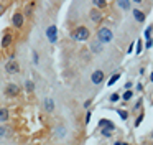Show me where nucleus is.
Returning a JSON list of instances; mask_svg holds the SVG:
<instances>
[{
  "mask_svg": "<svg viewBox=\"0 0 153 145\" xmlns=\"http://www.w3.org/2000/svg\"><path fill=\"white\" fill-rule=\"evenodd\" d=\"M143 117H145V114H138V117H137V120H135V127H138L140 124H142V120H143Z\"/></svg>",
  "mask_w": 153,
  "mask_h": 145,
  "instance_id": "23",
  "label": "nucleus"
},
{
  "mask_svg": "<svg viewBox=\"0 0 153 145\" xmlns=\"http://www.w3.org/2000/svg\"><path fill=\"white\" fill-rule=\"evenodd\" d=\"M5 71H7L8 74H17V72L20 71V64H18L15 59H8L7 64H5Z\"/></svg>",
  "mask_w": 153,
  "mask_h": 145,
  "instance_id": "6",
  "label": "nucleus"
},
{
  "mask_svg": "<svg viewBox=\"0 0 153 145\" xmlns=\"http://www.w3.org/2000/svg\"><path fill=\"white\" fill-rule=\"evenodd\" d=\"M137 55H140V53H142V41H137Z\"/></svg>",
  "mask_w": 153,
  "mask_h": 145,
  "instance_id": "28",
  "label": "nucleus"
},
{
  "mask_svg": "<svg viewBox=\"0 0 153 145\" xmlns=\"http://www.w3.org/2000/svg\"><path fill=\"white\" fill-rule=\"evenodd\" d=\"M100 132H102V135H105V137H110V135H112V130H110V129H105V127H104Z\"/></svg>",
  "mask_w": 153,
  "mask_h": 145,
  "instance_id": "25",
  "label": "nucleus"
},
{
  "mask_svg": "<svg viewBox=\"0 0 153 145\" xmlns=\"http://www.w3.org/2000/svg\"><path fill=\"white\" fill-rule=\"evenodd\" d=\"M152 30H153V26H148V28L145 30V38H146V41H148V40H152V38H150V35H152Z\"/></svg>",
  "mask_w": 153,
  "mask_h": 145,
  "instance_id": "24",
  "label": "nucleus"
},
{
  "mask_svg": "<svg viewBox=\"0 0 153 145\" xmlns=\"http://www.w3.org/2000/svg\"><path fill=\"white\" fill-rule=\"evenodd\" d=\"M13 43V35L12 33H5L4 36H2V41H0V46L2 48H8V46Z\"/></svg>",
  "mask_w": 153,
  "mask_h": 145,
  "instance_id": "8",
  "label": "nucleus"
},
{
  "mask_svg": "<svg viewBox=\"0 0 153 145\" xmlns=\"http://www.w3.org/2000/svg\"><path fill=\"white\" fill-rule=\"evenodd\" d=\"M22 89L18 87L15 82H8L7 86H5V96H8V97H17L18 94H20Z\"/></svg>",
  "mask_w": 153,
  "mask_h": 145,
  "instance_id": "3",
  "label": "nucleus"
},
{
  "mask_svg": "<svg viewBox=\"0 0 153 145\" xmlns=\"http://www.w3.org/2000/svg\"><path fill=\"white\" fill-rule=\"evenodd\" d=\"M142 104H143V101H138V102L135 104V107H133V109H140V107H142Z\"/></svg>",
  "mask_w": 153,
  "mask_h": 145,
  "instance_id": "30",
  "label": "nucleus"
},
{
  "mask_svg": "<svg viewBox=\"0 0 153 145\" xmlns=\"http://www.w3.org/2000/svg\"><path fill=\"white\" fill-rule=\"evenodd\" d=\"M91 117H92V114H91V111H89V112H87V114H86V120H84V122H86V125H87V124H89V122H91Z\"/></svg>",
  "mask_w": 153,
  "mask_h": 145,
  "instance_id": "29",
  "label": "nucleus"
},
{
  "mask_svg": "<svg viewBox=\"0 0 153 145\" xmlns=\"http://www.w3.org/2000/svg\"><path fill=\"white\" fill-rule=\"evenodd\" d=\"M92 5H94V7H97V8H105L107 2H105V0H94Z\"/></svg>",
  "mask_w": 153,
  "mask_h": 145,
  "instance_id": "17",
  "label": "nucleus"
},
{
  "mask_svg": "<svg viewBox=\"0 0 153 145\" xmlns=\"http://www.w3.org/2000/svg\"><path fill=\"white\" fill-rule=\"evenodd\" d=\"M7 127H4V125H0V137H4V135H7Z\"/></svg>",
  "mask_w": 153,
  "mask_h": 145,
  "instance_id": "26",
  "label": "nucleus"
},
{
  "mask_svg": "<svg viewBox=\"0 0 153 145\" xmlns=\"http://www.w3.org/2000/svg\"><path fill=\"white\" fill-rule=\"evenodd\" d=\"M119 78H120V74H119V72H115V74H112V78L109 79V82H107V84H109V86L115 84V81H119Z\"/></svg>",
  "mask_w": 153,
  "mask_h": 145,
  "instance_id": "19",
  "label": "nucleus"
},
{
  "mask_svg": "<svg viewBox=\"0 0 153 145\" xmlns=\"http://www.w3.org/2000/svg\"><path fill=\"white\" fill-rule=\"evenodd\" d=\"M150 81H152V82H153V72H152V76H150Z\"/></svg>",
  "mask_w": 153,
  "mask_h": 145,
  "instance_id": "35",
  "label": "nucleus"
},
{
  "mask_svg": "<svg viewBox=\"0 0 153 145\" xmlns=\"http://www.w3.org/2000/svg\"><path fill=\"white\" fill-rule=\"evenodd\" d=\"M43 104H45V111H46V112H53L54 111V101H53V99L46 97L43 101Z\"/></svg>",
  "mask_w": 153,
  "mask_h": 145,
  "instance_id": "10",
  "label": "nucleus"
},
{
  "mask_svg": "<svg viewBox=\"0 0 153 145\" xmlns=\"http://www.w3.org/2000/svg\"><path fill=\"white\" fill-rule=\"evenodd\" d=\"M89 16H91V20H92V22L97 23V22H100V18H102V13H100L97 8H94V10H91Z\"/></svg>",
  "mask_w": 153,
  "mask_h": 145,
  "instance_id": "12",
  "label": "nucleus"
},
{
  "mask_svg": "<svg viewBox=\"0 0 153 145\" xmlns=\"http://www.w3.org/2000/svg\"><path fill=\"white\" fill-rule=\"evenodd\" d=\"M33 63H35V64H38V63H40V56H38L36 51H33Z\"/></svg>",
  "mask_w": 153,
  "mask_h": 145,
  "instance_id": "27",
  "label": "nucleus"
},
{
  "mask_svg": "<svg viewBox=\"0 0 153 145\" xmlns=\"http://www.w3.org/2000/svg\"><path fill=\"white\" fill-rule=\"evenodd\" d=\"M97 40H99L100 43H110L114 40V33L110 31V28H107V26H102V28H99V31H97Z\"/></svg>",
  "mask_w": 153,
  "mask_h": 145,
  "instance_id": "2",
  "label": "nucleus"
},
{
  "mask_svg": "<svg viewBox=\"0 0 153 145\" xmlns=\"http://www.w3.org/2000/svg\"><path fill=\"white\" fill-rule=\"evenodd\" d=\"M152 135H153V134H152Z\"/></svg>",
  "mask_w": 153,
  "mask_h": 145,
  "instance_id": "36",
  "label": "nucleus"
},
{
  "mask_svg": "<svg viewBox=\"0 0 153 145\" xmlns=\"http://www.w3.org/2000/svg\"><path fill=\"white\" fill-rule=\"evenodd\" d=\"M91 51L92 53H100L102 51V43H100L99 40H92V41H91Z\"/></svg>",
  "mask_w": 153,
  "mask_h": 145,
  "instance_id": "9",
  "label": "nucleus"
},
{
  "mask_svg": "<svg viewBox=\"0 0 153 145\" xmlns=\"http://www.w3.org/2000/svg\"><path fill=\"white\" fill-rule=\"evenodd\" d=\"M25 89H27V92H33L35 91V82L31 81V79H27V81H25Z\"/></svg>",
  "mask_w": 153,
  "mask_h": 145,
  "instance_id": "16",
  "label": "nucleus"
},
{
  "mask_svg": "<svg viewBox=\"0 0 153 145\" xmlns=\"http://www.w3.org/2000/svg\"><path fill=\"white\" fill-rule=\"evenodd\" d=\"M152 45H153V41H152V40H148V41H146V48H152Z\"/></svg>",
  "mask_w": 153,
  "mask_h": 145,
  "instance_id": "31",
  "label": "nucleus"
},
{
  "mask_svg": "<svg viewBox=\"0 0 153 145\" xmlns=\"http://www.w3.org/2000/svg\"><path fill=\"white\" fill-rule=\"evenodd\" d=\"M117 114H119L120 117L123 119V120H127V119H128V114H127L125 111H122V109H117Z\"/></svg>",
  "mask_w": 153,
  "mask_h": 145,
  "instance_id": "20",
  "label": "nucleus"
},
{
  "mask_svg": "<svg viewBox=\"0 0 153 145\" xmlns=\"http://www.w3.org/2000/svg\"><path fill=\"white\" fill-rule=\"evenodd\" d=\"M119 99H120V96L117 94V92H114V94H110L109 101H110V102H117V101H119Z\"/></svg>",
  "mask_w": 153,
  "mask_h": 145,
  "instance_id": "22",
  "label": "nucleus"
},
{
  "mask_svg": "<svg viewBox=\"0 0 153 145\" xmlns=\"http://www.w3.org/2000/svg\"><path fill=\"white\" fill-rule=\"evenodd\" d=\"M142 89H143V86L138 82V84H137V91H142Z\"/></svg>",
  "mask_w": 153,
  "mask_h": 145,
  "instance_id": "33",
  "label": "nucleus"
},
{
  "mask_svg": "<svg viewBox=\"0 0 153 145\" xmlns=\"http://www.w3.org/2000/svg\"><path fill=\"white\" fill-rule=\"evenodd\" d=\"M104 71H100V69H97V71H94L92 74H91V81H92V84H100V82L104 81Z\"/></svg>",
  "mask_w": 153,
  "mask_h": 145,
  "instance_id": "7",
  "label": "nucleus"
},
{
  "mask_svg": "<svg viewBox=\"0 0 153 145\" xmlns=\"http://www.w3.org/2000/svg\"><path fill=\"white\" fill-rule=\"evenodd\" d=\"M89 105H91V101H86V102H84V107H86V109H89Z\"/></svg>",
  "mask_w": 153,
  "mask_h": 145,
  "instance_id": "32",
  "label": "nucleus"
},
{
  "mask_svg": "<svg viewBox=\"0 0 153 145\" xmlns=\"http://www.w3.org/2000/svg\"><path fill=\"white\" fill-rule=\"evenodd\" d=\"M132 12H133V16H135V20H137V22H140V23H143V22H145V13H143L142 10L133 8Z\"/></svg>",
  "mask_w": 153,
  "mask_h": 145,
  "instance_id": "11",
  "label": "nucleus"
},
{
  "mask_svg": "<svg viewBox=\"0 0 153 145\" xmlns=\"http://www.w3.org/2000/svg\"><path fill=\"white\" fill-rule=\"evenodd\" d=\"M114 145H128V144H125V142H115Z\"/></svg>",
  "mask_w": 153,
  "mask_h": 145,
  "instance_id": "34",
  "label": "nucleus"
},
{
  "mask_svg": "<svg viewBox=\"0 0 153 145\" xmlns=\"http://www.w3.org/2000/svg\"><path fill=\"white\" fill-rule=\"evenodd\" d=\"M46 38L50 43H56L58 41V28L56 25H50L46 28Z\"/></svg>",
  "mask_w": 153,
  "mask_h": 145,
  "instance_id": "5",
  "label": "nucleus"
},
{
  "mask_svg": "<svg viewBox=\"0 0 153 145\" xmlns=\"http://www.w3.org/2000/svg\"><path fill=\"white\" fill-rule=\"evenodd\" d=\"M12 25L15 26V28H22V26L25 25V15L22 12H15L13 16H12Z\"/></svg>",
  "mask_w": 153,
  "mask_h": 145,
  "instance_id": "4",
  "label": "nucleus"
},
{
  "mask_svg": "<svg viewBox=\"0 0 153 145\" xmlns=\"http://www.w3.org/2000/svg\"><path fill=\"white\" fill-rule=\"evenodd\" d=\"M8 119H10V112H8V109L0 107V122H7Z\"/></svg>",
  "mask_w": 153,
  "mask_h": 145,
  "instance_id": "13",
  "label": "nucleus"
},
{
  "mask_svg": "<svg viewBox=\"0 0 153 145\" xmlns=\"http://www.w3.org/2000/svg\"><path fill=\"white\" fill-rule=\"evenodd\" d=\"M132 96H133L132 91H125V92H123V101H130V99H132Z\"/></svg>",
  "mask_w": 153,
  "mask_h": 145,
  "instance_id": "21",
  "label": "nucleus"
},
{
  "mask_svg": "<svg viewBox=\"0 0 153 145\" xmlns=\"http://www.w3.org/2000/svg\"><path fill=\"white\" fill-rule=\"evenodd\" d=\"M117 7H120V8H123V10H130L132 3L130 2H117Z\"/></svg>",
  "mask_w": 153,
  "mask_h": 145,
  "instance_id": "18",
  "label": "nucleus"
},
{
  "mask_svg": "<svg viewBox=\"0 0 153 145\" xmlns=\"http://www.w3.org/2000/svg\"><path fill=\"white\" fill-rule=\"evenodd\" d=\"M99 125H100L102 129L105 127V129H110V130H114V129H115V125H114L110 120H107V119H102V120L99 122Z\"/></svg>",
  "mask_w": 153,
  "mask_h": 145,
  "instance_id": "14",
  "label": "nucleus"
},
{
  "mask_svg": "<svg viewBox=\"0 0 153 145\" xmlns=\"http://www.w3.org/2000/svg\"><path fill=\"white\" fill-rule=\"evenodd\" d=\"M53 134H54V137H56V138H63L64 135H66V129H64V127H58Z\"/></svg>",
  "mask_w": 153,
  "mask_h": 145,
  "instance_id": "15",
  "label": "nucleus"
},
{
  "mask_svg": "<svg viewBox=\"0 0 153 145\" xmlns=\"http://www.w3.org/2000/svg\"><path fill=\"white\" fill-rule=\"evenodd\" d=\"M89 36H91V31L86 28V26H77V28L73 31L71 38H73L74 41H87Z\"/></svg>",
  "mask_w": 153,
  "mask_h": 145,
  "instance_id": "1",
  "label": "nucleus"
}]
</instances>
